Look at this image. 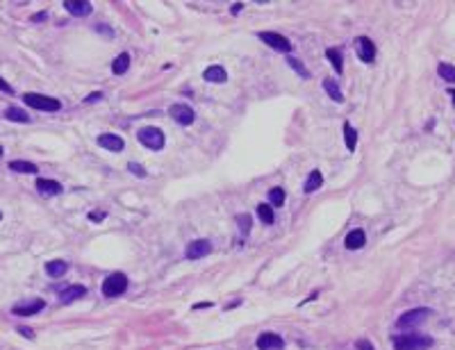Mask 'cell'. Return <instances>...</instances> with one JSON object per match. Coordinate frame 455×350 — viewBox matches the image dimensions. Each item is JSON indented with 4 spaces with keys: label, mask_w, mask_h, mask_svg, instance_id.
<instances>
[{
    "label": "cell",
    "mask_w": 455,
    "mask_h": 350,
    "mask_svg": "<svg viewBox=\"0 0 455 350\" xmlns=\"http://www.w3.org/2000/svg\"><path fill=\"white\" fill-rule=\"evenodd\" d=\"M432 343H435L432 337H426V334H399V337H394L396 350H430Z\"/></svg>",
    "instance_id": "cell-1"
},
{
    "label": "cell",
    "mask_w": 455,
    "mask_h": 350,
    "mask_svg": "<svg viewBox=\"0 0 455 350\" xmlns=\"http://www.w3.org/2000/svg\"><path fill=\"white\" fill-rule=\"evenodd\" d=\"M430 314H432V312L428 309V307H416V309H410V312H405V314L399 316L396 327H399V330H410V327H416V325H421V323H426Z\"/></svg>",
    "instance_id": "cell-2"
},
{
    "label": "cell",
    "mask_w": 455,
    "mask_h": 350,
    "mask_svg": "<svg viewBox=\"0 0 455 350\" xmlns=\"http://www.w3.org/2000/svg\"><path fill=\"white\" fill-rule=\"evenodd\" d=\"M137 139H139V143H144L146 148H150V150H162L164 143H166L164 132L160 127H141L137 132Z\"/></svg>",
    "instance_id": "cell-3"
},
{
    "label": "cell",
    "mask_w": 455,
    "mask_h": 350,
    "mask_svg": "<svg viewBox=\"0 0 455 350\" xmlns=\"http://www.w3.org/2000/svg\"><path fill=\"white\" fill-rule=\"evenodd\" d=\"M25 105H30L32 109H41V111H60L62 103L57 98H50V95H41V93H25L23 95Z\"/></svg>",
    "instance_id": "cell-4"
},
{
    "label": "cell",
    "mask_w": 455,
    "mask_h": 350,
    "mask_svg": "<svg viewBox=\"0 0 455 350\" xmlns=\"http://www.w3.org/2000/svg\"><path fill=\"white\" fill-rule=\"evenodd\" d=\"M125 289H128V275L125 273H112L103 282V296H107V298H116V296L125 294Z\"/></svg>",
    "instance_id": "cell-5"
},
{
    "label": "cell",
    "mask_w": 455,
    "mask_h": 350,
    "mask_svg": "<svg viewBox=\"0 0 455 350\" xmlns=\"http://www.w3.org/2000/svg\"><path fill=\"white\" fill-rule=\"evenodd\" d=\"M257 36H260L267 46H271L273 50H280V52H289V50H292L289 39H287V36H282V34H278V32H260Z\"/></svg>",
    "instance_id": "cell-6"
},
{
    "label": "cell",
    "mask_w": 455,
    "mask_h": 350,
    "mask_svg": "<svg viewBox=\"0 0 455 350\" xmlns=\"http://www.w3.org/2000/svg\"><path fill=\"white\" fill-rule=\"evenodd\" d=\"M168 114H171V116H173V121H176V123H180V125H192V123H194V119H196L194 109L189 107V105H182V103L171 105Z\"/></svg>",
    "instance_id": "cell-7"
},
{
    "label": "cell",
    "mask_w": 455,
    "mask_h": 350,
    "mask_svg": "<svg viewBox=\"0 0 455 350\" xmlns=\"http://www.w3.org/2000/svg\"><path fill=\"white\" fill-rule=\"evenodd\" d=\"M285 339L276 332H264L257 337V350H282Z\"/></svg>",
    "instance_id": "cell-8"
},
{
    "label": "cell",
    "mask_w": 455,
    "mask_h": 350,
    "mask_svg": "<svg viewBox=\"0 0 455 350\" xmlns=\"http://www.w3.org/2000/svg\"><path fill=\"white\" fill-rule=\"evenodd\" d=\"M212 252V243L207 239H196L187 246V259H203Z\"/></svg>",
    "instance_id": "cell-9"
},
{
    "label": "cell",
    "mask_w": 455,
    "mask_h": 350,
    "mask_svg": "<svg viewBox=\"0 0 455 350\" xmlns=\"http://www.w3.org/2000/svg\"><path fill=\"white\" fill-rule=\"evenodd\" d=\"M355 48H357V55H359V60L362 62H373V57H375V46H373V41L369 39V36H357L355 39Z\"/></svg>",
    "instance_id": "cell-10"
},
{
    "label": "cell",
    "mask_w": 455,
    "mask_h": 350,
    "mask_svg": "<svg viewBox=\"0 0 455 350\" xmlns=\"http://www.w3.org/2000/svg\"><path fill=\"white\" fill-rule=\"evenodd\" d=\"M44 307H46V302L36 298V300L21 302V305H16V307L12 309V314H16V316H34V314H39Z\"/></svg>",
    "instance_id": "cell-11"
},
{
    "label": "cell",
    "mask_w": 455,
    "mask_h": 350,
    "mask_svg": "<svg viewBox=\"0 0 455 350\" xmlns=\"http://www.w3.org/2000/svg\"><path fill=\"white\" fill-rule=\"evenodd\" d=\"M64 7L73 16H89L93 12L91 3H87V0H64Z\"/></svg>",
    "instance_id": "cell-12"
},
{
    "label": "cell",
    "mask_w": 455,
    "mask_h": 350,
    "mask_svg": "<svg viewBox=\"0 0 455 350\" xmlns=\"http://www.w3.org/2000/svg\"><path fill=\"white\" fill-rule=\"evenodd\" d=\"M82 296H87V286L73 284V286H68V289H64V291L60 294V302H62V305H68V302L80 300Z\"/></svg>",
    "instance_id": "cell-13"
},
{
    "label": "cell",
    "mask_w": 455,
    "mask_h": 350,
    "mask_svg": "<svg viewBox=\"0 0 455 350\" xmlns=\"http://www.w3.org/2000/svg\"><path fill=\"white\" fill-rule=\"evenodd\" d=\"M98 146H103L105 150H112V152H119L125 148V141L121 139L119 134H100L98 137Z\"/></svg>",
    "instance_id": "cell-14"
},
{
    "label": "cell",
    "mask_w": 455,
    "mask_h": 350,
    "mask_svg": "<svg viewBox=\"0 0 455 350\" xmlns=\"http://www.w3.org/2000/svg\"><path fill=\"white\" fill-rule=\"evenodd\" d=\"M36 189H39L41 196H60L62 193V184L57 182V180H48V178L36 180Z\"/></svg>",
    "instance_id": "cell-15"
},
{
    "label": "cell",
    "mask_w": 455,
    "mask_h": 350,
    "mask_svg": "<svg viewBox=\"0 0 455 350\" xmlns=\"http://www.w3.org/2000/svg\"><path fill=\"white\" fill-rule=\"evenodd\" d=\"M364 243H367V235H364V230H353L348 232L346 239H344V246L348 248V250H357V248H362Z\"/></svg>",
    "instance_id": "cell-16"
},
{
    "label": "cell",
    "mask_w": 455,
    "mask_h": 350,
    "mask_svg": "<svg viewBox=\"0 0 455 350\" xmlns=\"http://www.w3.org/2000/svg\"><path fill=\"white\" fill-rule=\"evenodd\" d=\"M203 77L207 80V82H214V84H223L228 80V73L223 66H210L207 71L203 73Z\"/></svg>",
    "instance_id": "cell-17"
},
{
    "label": "cell",
    "mask_w": 455,
    "mask_h": 350,
    "mask_svg": "<svg viewBox=\"0 0 455 350\" xmlns=\"http://www.w3.org/2000/svg\"><path fill=\"white\" fill-rule=\"evenodd\" d=\"M66 270H68V264L64 259H52V262L46 264V273H48L50 278H62Z\"/></svg>",
    "instance_id": "cell-18"
},
{
    "label": "cell",
    "mask_w": 455,
    "mask_h": 350,
    "mask_svg": "<svg viewBox=\"0 0 455 350\" xmlns=\"http://www.w3.org/2000/svg\"><path fill=\"white\" fill-rule=\"evenodd\" d=\"M321 184H324V175H321V171H312L308 175V180H305V193H314Z\"/></svg>",
    "instance_id": "cell-19"
},
{
    "label": "cell",
    "mask_w": 455,
    "mask_h": 350,
    "mask_svg": "<svg viewBox=\"0 0 455 350\" xmlns=\"http://www.w3.org/2000/svg\"><path fill=\"white\" fill-rule=\"evenodd\" d=\"M128 68H130V55H128V52H123V55H119V57L114 60L112 73H114V75H123Z\"/></svg>",
    "instance_id": "cell-20"
},
{
    "label": "cell",
    "mask_w": 455,
    "mask_h": 350,
    "mask_svg": "<svg viewBox=\"0 0 455 350\" xmlns=\"http://www.w3.org/2000/svg\"><path fill=\"white\" fill-rule=\"evenodd\" d=\"M5 119L7 121H16V123H30V116L18 107H7L5 109Z\"/></svg>",
    "instance_id": "cell-21"
},
{
    "label": "cell",
    "mask_w": 455,
    "mask_h": 350,
    "mask_svg": "<svg viewBox=\"0 0 455 350\" xmlns=\"http://www.w3.org/2000/svg\"><path fill=\"white\" fill-rule=\"evenodd\" d=\"M326 55H328V60H330L332 68H335L337 73H342V71H344V60H342V52H339V48H328V50H326Z\"/></svg>",
    "instance_id": "cell-22"
},
{
    "label": "cell",
    "mask_w": 455,
    "mask_h": 350,
    "mask_svg": "<svg viewBox=\"0 0 455 350\" xmlns=\"http://www.w3.org/2000/svg\"><path fill=\"white\" fill-rule=\"evenodd\" d=\"M9 168L16 171V173H36L39 171L32 162H23V159H14V162H9Z\"/></svg>",
    "instance_id": "cell-23"
},
{
    "label": "cell",
    "mask_w": 455,
    "mask_h": 350,
    "mask_svg": "<svg viewBox=\"0 0 455 350\" xmlns=\"http://www.w3.org/2000/svg\"><path fill=\"white\" fill-rule=\"evenodd\" d=\"M344 139H346V148L348 150H355V143H357V132L355 127H353L351 123H344Z\"/></svg>",
    "instance_id": "cell-24"
},
{
    "label": "cell",
    "mask_w": 455,
    "mask_h": 350,
    "mask_svg": "<svg viewBox=\"0 0 455 350\" xmlns=\"http://www.w3.org/2000/svg\"><path fill=\"white\" fill-rule=\"evenodd\" d=\"M324 89L328 91V95L335 100V103H344V93H342V89L337 87L335 80H326V82H324Z\"/></svg>",
    "instance_id": "cell-25"
},
{
    "label": "cell",
    "mask_w": 455,
    "mask_h": 350,
    "mask_svg": "<svg viewBox=\"0 0 455 350\" xmlns=\"http://www.w3.org/2000/svg\"><path fill=\"white\" fill-rule=\"evenodd\" d=\"M437 73H439V77H442V80H446V82H453V84H455V66H453V64L442 62V64L437 66Z\"/></svg>",
    "instance_id": "cell-26"
},
{
    "label": "cell",
    "mask_w": 455,
    "mask_h": 350,
    "mask_svg": "<svg viewBox=\"0 0 455 350\" xmlns=\"http://www.w3.org/2000/svg\"><path fill=\"white\" fill-rule=\"evenodd\" d=\"M287 64H289V66H292L294 71L298 73V75L303 77V80H310V77H312V73L308 71V68H305V64L300 62V60H296V57H292V55H289V57H287Z\"/></svg>",
    "instance_id": "cell-27"
},
{
    "label": "cell",
    "mask_w": 455,
    "mask_h": 350,
    "mask_svg": "<svg viewBox=\"0 0 455 350\" xmlns=\"http://www.w3.org/2000/svg\"><path fill=\"white\" fill-rule=\"evenodd\" d=\"M269 203H271L273 207L285 205V189L282 187H273L271 191H269Z\"/></svg>",
    "instance_id": "cell-28"
},
{
    "label": "cell",
    "mask_w": 455,
    "mask_h": 350,
    "mask_svg": "<svg viewBox=\"0 0 455 350\" xmlns=\"http://www.w3.org/2000/svg\"><path fill=\"white\" fill-rule=\"evenodd\" d=\"M257 216L262 219V223H267V225H271L273 223V209H271V205H257Z\"/></svg>",
    "instance_id": "cell-29"
},
{
    "label": "cell",
    "mask_w": 455,
    "mask_h": 350,
    "mask_svg": "<svg viewBox=\"0 0 455 350\" xmlns=\"http://www.w3.org/2000/svg\"><path fill=\"white\" fill-rule=\"evenodd\" d=\"M237 223H239V230L244 232V235L251 232V216H248V214H239V216H237Z\"/></svg>",
    "instance_id": "cell-30"
},
{
    "label": "cell",
    "mask_w": 455,
    "mask_h": 350,
    "mask_svg": "<svg viewBox=\"0 0 455 350\" xmlns=\"http://www.w3.org/2000/svg\"><path fill=\"white\" fill-rule=\"evenodd\" d=\"M128 168H130V171L135 173V175H139V178H144V175H146V171H144V166H141V164L130 162V166H128Z\"/></svg>",
    "instance_id": "cell-31"
},
{
    "label": "cell",
    "mask_w": 455,
    "mask_h": 350,
    "mask_svg": "<svg viewBox=\"0 0 455 350\" xmlns=\"http://www.w3.org/2000/svg\"><path fill=\"white\" fill-rule=\"evenodd\" d=\"M357 350H375V348L371 346V341H367V339H359V341H357Z\"/></svg>",
    "instance_id": "cell-32"
},
{
    "label": "cell",
    "mask_w": 455,
    "mask_h": 350,
    "mask_svg": "<svg viewBox=\"0 0 455 350\" xmlns=\"http://www.w3.org/2000/svg\"><path fill=\"white\" fill-rule=\"evenodd\" d=\"M0 91H5V93H14V89H12V84H7L3 77H0Z\"/></svg>",
    "instance_id": "cell-33"
},
{
    "label": "cell",
    "mask_w": 455,
    "mask_h": 350,
    "mask_svg": "<svg viewBox=\"0 0 455 350\" xmlns=\"http://www.w3.org/2000/svg\"><path fill=\"white\" fill-rule=\"evenodd\" d=\"M89 219H91V221H103V219H105V211H91V214H89Z\"/></svg>",
    "instance_id": "cell-34"
},
{
    "label": "cell",
    "mask_w": 455,
    "mask_h": 350,
    "mask_svg": "<svg viewBox=\"0 0 455 350\" xmlns=\"http://www.w3.org/2000/svg\"><path fill=\"white\" fill-rule=\"evenodd\" d=\"M18 332H21V334H23V337H28V339H34V332H32V330H30V327H21V330H18Z\"/></svg>",
    "instance_id": "cell-35"
},
{
    "label": "cell",
    "mask_w": 455,
    "mask_h": 350,
    "mask_svg": "<svg viewBox=\"0 0 455 350\" xmlns=\"http://www.w3.org/2000/svg\"><path fill=\"white\" fill-rule=\"evenodd\" d=\"M100 98H103V93H98V91H96V93H91V95H89V98H87V103H96V100H100Z\"/></svg>",
    "instance_id": "cell-36"
},
{
    "label": "cell",
    "mask_w": 455,
    "mask_h": 350,
    "mask_svg": "<svg viewBox=\"0 0 455 350\" xmlns=\"http://www.w3.org/2000/svg\"><path fill=\"white\" fill-rule=\"evenodd\" d=\"M448 95H451V100H453V105H455V89H451V91H448Z\"/></svg>",
    "instance_id": "cell-37"
},
{
    "label": "cell",
    "mask_w": 455,
    "mask_h": 350,
    "mask_svg": "<svg viewBox=\"0 0 455 350\" xmlns=\"http://www.w3.org/2000/svg\"><path fill=\"white\" fill-rule=\"evenodd\" d=\"M0 157H3V146H0Z\"/></svg>",
    "instance_id": "cell-38"
},
{
    "label": "cell",
    "mask_w": 455,
    "mask_h": 350,
    "mask_svg": "<svg viewBox=\"0 0 455 350\" xmlns=\"http://www.w3.org/2000/svg\"><path fill=\"white\" fill-rule=\"evenodd\" d=\"M0 219H3V211H0Z\"/></svg>",
    "instance_id": "cell-39"
}]
</instances>
